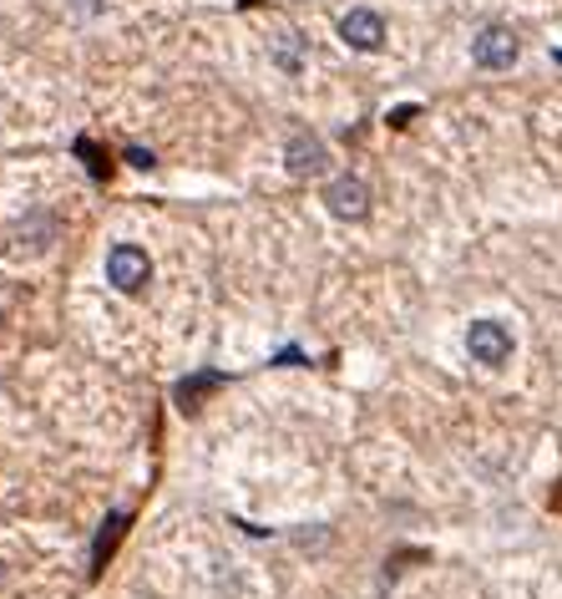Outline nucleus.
I'll use <instances>...</instances> for the list:
<instances>
[{"mask_svg": "<svg viewBox=\"0 0 562 599\" xmlns=\"http://www.w3.org/2000/svg\"><path fill=\"white\" fill-rule=\"evenodd\" d=\"M340 41L355 46V52H380L385 46V21L370 5H355V11L340 15Z\"/></svg>", "mask_w": 562, "mask_h": 599, "instance_id": "nucleus-5", "label": "nucleus"}, {"mask_svg": "<svg viewBox=\"0 0 562 599\" xmlns=\"http://www.w3.org/2000/svg\"><path fill=\"white\" fill-rule=\"evenodd\" d=\"M517 56H522V41L512 26H482L476 41H471V62L482 71H507L517 67Z\"/></svg>", "mask_w": 562, "mask_h": 599, "instance_id": "nucleus-3", "label": "nucleus"}, {"mask_svg": "<svg viewBox=\"0 0 562 599\" xmlns=\"http://www.w3.org/2000/svg\"><path fill=\"white\" fill-rule=\"evenodd\" d=\"M325 163H329V153H325V143L314 133H294L284 143V168L294 178H314V174H325Z\"/></svg>", "mask_w": 562, "mask_h": 599, "instance_id": "nucleus-6", "label": "nucleus"}, {"mask_svg": "<svg viewBox=\"0 0 562 599\" xmlns=\"http://www.w3.org/2000/svg\"><path fill=\"white\" fill-rule=\"evenodd\" d=\"M106 285L117 295H143L153 285V259L137 244H112L106 249Z\"/></svg>", "mask_w": 562, "mask_h": 599, "instance_id": "nucleus-1", "label": "nucleus"}, {"mask_svg": "<svg viewBox=\"0 0 562 599\" xmlns=\"http://www.w3.org/2000/svg\"><path fill=\"white\" fill-rule=\"evenodd\" d=\"M0 585H5V564H0Z\"/></svg>", "mask_w": 562, "mask_h": 599, "instance_id": "nucleus-9", "label": "nucleus"}, {"mask_svg": "<svg viewBox=\"0 0 562 599\" xmlns=\"http://www.w3.org/2000/svg\"><path fill=\"white\" fill-rule=\"evenodd\" d=\"M467 351L476 366H507L512 351H517V341H512V331L502 325V320H471L467 325Z\"/></svg>", "mask_w": 562, "mask_h": 599, "instance_id": "nucleus-2", "label": "nucleus"}, {"mask_svg": "<svg viewBox=\"0 0 562 599\" xmlns=\"http://www.w3.org/2000/svg\"><path fill=\"white\" fill-rule=\"evenodd\" d=\"M325 209L335 213V219H345V224L366 219V213H370V184L360 174L329 178V184H325Z\"/></svg>", "mask_w": 562, "mask_h": 599, "instance_id": "nucleus-4", "label": "nucleus"}, {"mask_svg": "<svg viewBox=\"0 0 562 599\" xmlns=\"http://www.w3.org/2000/svg\"><path fill=\"white\" fill-rule=\"evenodd\" d=\"M127 163H132V168H153V153H143V147H127Z\"/></svg>", "mask_w": 562, "mask_h": 599, "instance_id": "nucleus-8", "label": "nucleus"}, {"mask_svg": "<svg viewBox=\"0 0 562 599\" xmlns=\"http://www.w3.org/2000/svg\"><path fill=\"white\" fill-rule=\"evenodd\" d=\"M274 62H279L284 71H304V41H300V36H279Z\"/></svg>", "mask_w": 562, "mask_h": 599, "instance_id": "nucleus-7", "label": "nucleus"}]
</instances>
